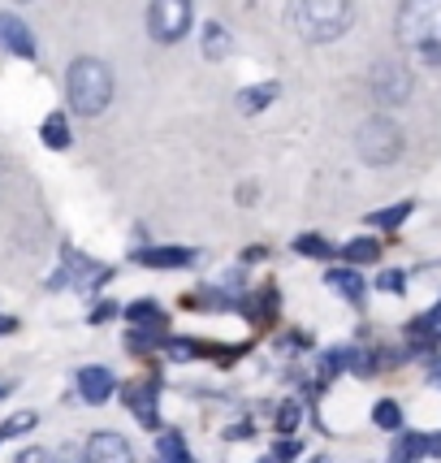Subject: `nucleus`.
Returning a JSON list of instances; mask_svg holds the SVG:
<instances>
[{
	"label": "nucleus",
	"instance_id": "nucleus-1",
	"mask_svg": "<svg viewBox=\"0 0 441 463\" xmlns=\"http://www.w3.org/2000/svg\"><path fill=\"white\" fill-rule=\"evenodd\" d=\"M350 22H355L350 0H295L290 4V27L307 44H334L350 31Z\"/></svg>",
	"mask_w": 441,
	"mask_h": 463
},
{
	"label": "nucleus",
	"instance_id": "nucleus-25",
	"mask_svg": "<svg viewBox=\"0 0 441 463\" xmlns=\"http://www.w3.org/2000/svg\"><path fill=\"white\" fill-rule=\"evenodd\" d=\"M299 455H303V446H299L295 437H281V442H277V451H272V459H277V463H295Z\"/></svg>",
	"mask_w": 441,
	"mask_h": 463
},
{
	"label": "nucleus",
	"instance_id": "nucleus-16",
	"mask_svg": "<svg viewBox=\"0 0 441 463\" xmlns=\"http://www.w3.org/2000/svg\"><path fill=\"white\" fill-rule=\"evenodd\" d=\"M161 463H195L191 459V451H186V437L173 429V433H161Z\"/></svg>",
	"mask_w": 441,
	"mask_h": 463
},
{
	"label": "nucleus",
	"instance_id": "nucleus-10",
	"mask_svg": "<svg viewBox=\"0 0 441 463\" xmlns=\"http://www.w3.org/2000/svg\"><path fill=\"white\" fill-rule=\"evenodd\" d=\"M0 48H9L13 57H35V35L27 31V22H22V18L0 13Z\"/></svg>",
	"mask_w": 441,
	"mask_h": 463
},
{
	"label": "nucleus",
	"instance_id": "nucleus-11",
	"mask_svg": "<svg viewBox=\"0 0 441 463\" xmlns=\"http://www.w3.org/2000/svg\"><path fill=\"white\" fill-rule=\"evenodd\" d=\"M126 398H130V411L138 416V425H143V429H156V425H161V407H156V403H161V390H156L152 381L135 386Z\"/></svg>",
	"mask_w": 441,
	"mask_h": 463
},
{
	"label": "nucleus",
	"instance_id": "nucleus-6",
	"mask_svg": "<svg viewBox=\"0 0 441 463\" xmlns=\"http://www.w3.org/2000/svg\"><path fill=\"white\" fill-rule=\"evenodd\" d=\"M373 92L381 104H403L411 96V74L407 66H398V61H381L373 69Z\"/></svg>",
	"mask_w": 441,
	"mask_h": 463
},
{
	"label": "nucleus",
	"instance_id": "nucleus-29",
	"mask_svg": "<svg viewBox=\"0 0 441 463\" xmlns=\"http://www.w3.org/2000/svg\"><path fill=\"white\" fill-rule=\"evenodd\" d=\"M429 330H433V338H441V303L429 312Z\"/></svg>",
	"mask_w": 441,
	"mask_h": 463
},
{
	"label": "nucleus",
	"instance_id": "nucleus-18",
	"mask_svg": "<svg viewBox=\"0 0 441 463\" xmlns=\"http://www.w3.org/2000/svg\"><path fill=\"white\" fill-rule=\"evenodd\" d=\"M373 425L376 429H403V407H398V403H394V398H381V403H376L373 407Z\"/></svg>",
	"mask_w": 441,
	"mask_h": 463
},
{
	"label": "nucleus",
	"instance_id": "nucleus-28",
	"mask_svg": "<svg viewBox=\"0 0 441 463\" xmlns=\"http://www.w3.org/2000/svg\"><path fill=\"white\" fill-rule=\"evenodd\" d=\"M113 312H117V303H100V307H96V312H91V321H96V325H100V321H108V316H113Z\"/></svg>",
	"mask_w": 441,
	"mask_h": 463
},
{
	"label": "nucleus",
	"instance_id": "nucleus-17",
	"mask_svg": "<svg viewBox=\"0 0 441 463\" xmlns=\"http://www.w3.org/2000/svg\"><path fill=\"white\" fill-rule=\"evenodd\" d=\"M342 251H346V265H373V260H381V243L376 238H355Z\"/></svg>",
	"mask_w": 441,
	"mask_h": 463
},
{
	"label": "nucleus",
	"instance_id": "nucleus-26",
	"mask_svg": "<svg viewBox=\"0 0 441 463\" xmlns=\"http://www.w3.org/2000/svg\"><path fill=\"white\" fill-rule=\"evenodd\" d=\"M376 286H381V291H390V295H403V291H407V277H403L398 268H390V273H381V277H376Z\"/></svg>",
	"mask_w": 441,
	"mask_h": 463
},
{
	"label": "nucleus",
	"instance_id": "nucleus-7",
	"mask_svg": "<svg viewBox=\"0 0 441 463\" xmlns=\"http://www.w3.org/2000/svg\"><path fill=\"white\" fill-rule=\"evenodd\" d=\"M83 463H135V451L122 433H91Z\"/></svg>",
	"mask_w": 441,
	"mask_h": 463
},
{
	"label": "nucleus",
	"instance_id": "nucleus-33",
	"mask_svg": "<svg viewBox=\"0 0 441 463\" xmlns=\"http://www.w3.org/2000/svg\"><path fill=\"white\" fill-rule=\"evenodd\" d=\"M311 463H329V459H311Z\"/></svg>",
	"mask_w": 441,
	"mask_h": 463
},
{
	"label": "nucleus",
	"instance_id": "nucleus-31",
	"mask_svg": "<svg viewBox=\"0 0 441 463\" xmlns=\"http://www.w3.org/2000/svg\"><path fill=\"white\" fill-rule=\"evenodd\" d=\"M260 463H277V459H272V455H264V459H260Z\"/></svg>",
	"mask_w": 441,
	"mask_h": 463
},
{
	"label": "nucleus",
	"instance_id": "nucleus-34",
	"mask_svg": "<svg viewBox=\"0 0 441 463\" xmlns=\"http://www.w3.org/2000/svg\"><path fill=\"white\" fill-rule=\"evenodd\" d=\"M57 463H61V459H57Z\"/></svg>",
	"mask_w": 441,
	"mask_h": 463
},
{
	"label": "nucleus",
	"instance_id": "nucleus-22",
	"mask_svg": "<svg viewBox=\"0 0 441 463\" xmlns=\"http://www.w3.org/2000/svg\"><path fill=\"white\" fill-rule=\"evenodd\" d=\"M299 416H303V407H299L295 398H286V403L277 407V433H295L299 429Z\"/></svg>",
	"mask_w": 441,
	"mask_h": 463
},
{
	"label": "nucleus",
	"instance_id": "nucleus-15",
	"mask_svg": "<svg viewBox=\"0 0 441 463\" xmlns=\"http://www.w3.org/2000/svg\"><path fill=\"white\" fill-rule=\"evenodd\" d=\"M126 316L135 321V330H165V312H161V303H152V299L130 303V307H126Z\"/></svg>",
	"mask_w": 441,
	"mask_h": 463
},
{
	"label": "nucleus",
	"instance_id": "nucleus-8",
	"mask_svg": "<svg viewBox=\"0 0 441 463\" xmlns=\"http://www.w3.org/2000/svg\"><path fill=\"white\" fill-rule=\"evenodd\" d=\"M74 386H78V398L83 403H108L113 398V390H117V377L108 372V368L100 364H87V368H78V377H74Z\"/></svg>",
	"mask_w": 441,
	"mask_h": 463
},
{
	"label": "nucleus",
	"instance_id": "nucleus-30",
	"mask_svg": "<svg viewBox=\"0 0 441 463\" xmlns=\"http://www.w3.org/2000/svg\"><path fill=\"white\" fill-rule=\"evenodd\" d=\"M9 330H18V321L13 316H0V333H9Z\"/></svg>",
	"mask_w": 441,
	"mask_h": 463
},
{
	"label": "nucleus",
	"instance_id": "nucleus-21",
	"mask_svg": "<svg viewBox=\"0 0 441 463\" xmlns=\"http://www.w3.org/2000/svg\"><path fill=\"white\" fill-rule=\"evenodd\" d=\"M295 251H299V256H316V260H325L334 247H329L320 234H299V238H295Z\"/></svg>",
	"mask_w": 441,
	"mask_h": 463
},
{
	"label": "nucleus",
	"instance_id": "nucleus-9",
	"mask_svg": "<svg viewBox=\"0 0 441 463\" xmlns=\"http://www.w3.org/2000/svg\"><path fill=\"white\" fill-rule=\"evenodd\" d=\"M130 260L143 268H186L195 265V251L191 247H135Z\"/></svg>",
	"mask_w": 441,
	"mask_h": 463
},
{
	"label": "nucleus",
	"instance_id": "nucleus-32",
	"mask_svg": "<svg viewBox=\"0 0 441 463\" xmlns=\"http://www.w3.org/2000/svg\"><path fill=\"white\" fill-rule=\"evenodd\" d=\"M4 395H9V386H0V398H4Z\"/></svg>",
	"mask_w": 441,
	"mask_h": 463
},
{
	"label": "nucleus",
	"instance_id": "nucleus-5",
	"mask_svg": "<svg viewBox=\"0 0 441 463\" xmlns=\"http://www.w3.org/2000/svg\"><path fill=\"white\" fill-rule=\"evenodd\" d=\"M147 31L161 44H177L182 35L191 31V0H152Z\"/></svg>",
	"mask_w": 441,
	"mask_h": 463
},
{
	"label": "nucleus",
	"instance_id": "nucleus-4",
	"mask_svg": "<svg viewBox=\"0 0 441 463\" xmlns=\"http://www.w3.org/2000/svg\"><path fill=\"white\" fill-rule=\"evenodd\" d=\"M355 148L368 165H394L403 156V131L390 117H368L355 134Z\"/></svg>",
	"mask_w": 441,
	"mask_h": 463
},
{
	"label": "nucleus",
	"instance_id": "nucleus-3",
	"mask_svg": "<svg viewBox=\"0 0 441 463\" xmlns=\"http://www.w3.org/2000/svg\"><path fill=\"white\" fill-rule=\"evenodd\" d=\"M66 92H69V104L74 113L83 117H100L113 100V69L96 61V57H78L69 66V78H66Z\"/></svg>",
	"mask_w": 441,
	"mask_h": 463
},
{
	"label": "nucleus",
	"instance_id": "nucleus-2",
	"mask_svg": "<svg viewBox=\"0 0 441 463\" xmlns=\"http://www.w3.org/2000/svg\"><path fill=\"white\" fill-rule=\"evenodd\" d=\"M398 39L429 66H441V0H403Z\"/></svg>",
	"mask_w": 441,
	"mask_h": 463
},
{
	"label": "nucleus",
	"instance_id": "nucleus-27",
	"mask_svg": "<svg viewBox=\"0 0 441 463\" xmlns=\"http://www.w3.org/2000/svg\"><path fill=\"white\" fill-rule=\"evenodd\" d=\"M18 463H57V455H52V451H39V446H31V451H22V455H18Z\"/></svg>",
	"mask_w": 441,
	"mask_h": 463
},
{
	"label": "nucleus",
	"instance_id": "nucleus-19",
	"mask_svg": "<svg viewBox=\"0 0 441 463\" xmlns=\"http://www.w3.org/2000/svg\"><path fill=\"white\" fill-rule=\"evenodd\" d=\"M230 52V35H225V27H217V22H208L204 27V57H225Z\"/></svg>",
	"mask_w": 441,
	"mask_h": 463
},
{
	"label": "nucleus",
	"instance_id": "nucleus-23",
	"mask_svg": "<svg viewBox=\"0 0 441 463\" xmlns=\"http://www.w3.org/2000/svg\"><path fill=\"white\" fill-rule=\"evenodd\" d=\"M411 212V204H394V208H381V212H373V226H381V230H394V226H403Z\"/></svg>",
	"mask_w": 441,
	"mask_h": 463
},
{
	"label": "nucleus",
	"instance_id": "nucleus-14",
	"mask_svg": "<svg viewBox=\"0 0 441 463\" xmlns=\"http://www.w3.org/2000/svg\"><path fill=\"white\" fill-rule=\"evenodd\" d=\"M277 92H281L277 83L242 87V92H238V108H242V113H264V104H272V100H277Z\"/></svg>",
	"mask_w": 441,
	"mask_h": 463
},
{
	"label": "nucleus",
	"instance_id": "nucleus-24",
	"mask_svg": "<svg viewBox=\"0 0 441 463\" xmlns=\"http://www.w3.org/2000/svg\"><path fill=\"white\" fill-rule=\"evenodd\" d=\"M161 338H165V330H130V338H126V347H130V351H147V347H156V342H161Z\"/></svg>",
	"mask_w": 441,
	"mask_h": 463
},
{
	"label": "nucleus",
	"instance_id": "nucleus-12",
	"mask_svg": "<svg viewBox=\"0 0 441 463\" xmlns=\"http://www.w3.org/2000/svg\"><path fill=\"white\" fill-rule=\"evenodd\" d=\"M325 282H329V291H338L342 299H350L355 307L364 303V277H359L355 268H329Z\"/></svg>",
	"mask_w": 441,
	"mask_h": 463
},
{
	"label": "nucleus",
	"instance_id": "nucleus-13",
	"mask_svg": "<svg viewBox=\"0 0 441 463\" xmlns=\"http://www.w3.org/2000/svg\"><path fill=\"white\" fill-rule=\"evenodd\" d=\"M424 455H429V437L424 433H403L390 451V463H420Z\"/></svg>",
	"mask_w": 441,
	"mask_h": 463
},
{
	"label": "nucleus",
	"instance_id": "nucleus-20",
	"mask_svg": "<svg viewBox=\"0 0 441 463\" xmlns=\"http://www.w3.org/2000/svg\"><path fill=\"white\" fill-rule=\"evenodd\" d=\"M43 143H48V148H69V122H66V113H52V117L43 122Z\"/></svg>",
	"mask_w": 441,
	"mask_h": 463
}]
</instances>
